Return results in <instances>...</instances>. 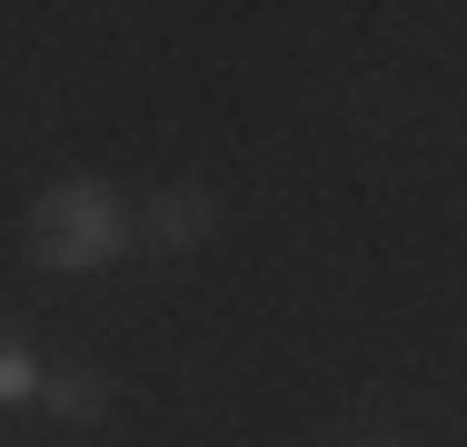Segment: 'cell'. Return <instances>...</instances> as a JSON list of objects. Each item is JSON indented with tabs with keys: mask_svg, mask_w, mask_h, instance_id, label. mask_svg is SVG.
Wrapping results in <instances>:
<instances>
[{
	"mask_svg": "<svg viewBox=\"0 0 467 447\" xmlns=\"http://www.w3.org/2000/svg\"><path fill=\"white\" fill-rule=\"evenodd\" d=\"M130 239V209L109 179H50L30 199V259L40 268H109Z\"/></svg>",
	"mask_w": 467,
	"mask_h": 447,
	"instance_id": "6da1fadb",
	"label": "cell"
},
{
	"mask_svg": "<svg viewBox=\"0 0 467 447\" xmlns=\"http://www.w3.org/2000/svg\"><path fill=\"white\" fill-rule=\"evenodd\" d=\"M30 388H40V368L20 348V328H0V398H30Z\"/></svg>",
	"mask_w": 467,
	"mask_h": 447,
	"instance_id": "277c9868",
	"label": "cell"
},
{
	"mask_svg": "<svg viewBox=\"0 0 467 447\" xmlns=\"http://www.w3.org/2000/svg\"><path fill=\"white\" fill-rule=\"evenodd\" d=\"M209 219H219V199H209L199 179H189V189H160V199H150V249H199Z\"/></svg>",
	"mask_w": 467,
	"mask_h": 447,
	"instance_id": "7a4b0ae2",
	"label": "cell"
},
{
	"mask_svg": "<svg viewBox=\"0 0 467 447\" xmlns=\"http://www.w3.org/2000/svg\"><path fill=\"white\" fill-rule=\"evenodd\" d=\"M40 398H50V408H60L70 428H80V418H99V408H109V378H99V368H60V378H50Z\"/></svg>",
	"mask_w": 467,
	"mask_h": 447,
	"instance_id": "3957f363",
	"label": "cell"
}]
</instances>
